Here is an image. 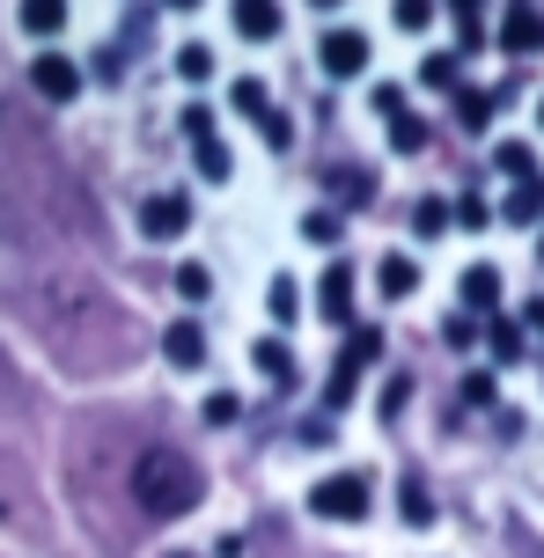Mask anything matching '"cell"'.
I'll return each instance as SVG.
<instances>
[{"mask_svg":"<svg viewBox=\"0 0 544 558\" xmlns=\"http://www.w3.org/2000/svg\"><path fill=\"white\" fill-rule=\"evenodd\" d=\"M206 493L200 463H184V456H170V448H155V456H141L133 463V500L147 507V514H162V522H177V514H192Z\"/></svg>","mask_w":544,"mask_h":558,"instance_id":"6da1fadb","label":"cell"},{"mask_svg":"<svg viewBox=\"0 0 544 558\" xmlns=\"http://www.w3.org/2000/svg\"><path fill=\"white\" fill-rule=\"evenodd\" d=\"M368 507H375V477L361 471V463L324 471L310 485V514H316V522H368Z\"/></svg>","mask_w":544,"mask_h":558,"instance_id":"7a4b0ae2","label":"cell"},{"mask_svg":"<svg viewBox=\"0 0 544 558\" xmlns=\"http://www.w3.org/2000/svg\"><path fill=\"white\" fill-rule=\"evenodd\" d=\"M383 361V324H361V331H346L339 361H331V383H324V418H339L346 404H353V390H361V375Z\"/></svg>","mask_w":544,"mask_h":558,"instance_id":"3957f363","label":"cell"},{"mask_svg":"<svg viewBox=\"0 0 544 558\" xmlns=\"http://www.w3.org/2000/svg\"><path fill=\"white\" fill-rule=\"evenodd\" d=\"M368 59H375V45H368V29H353V23H331L324 45H316V66H324L331 82H361Z\"/></svg>","mask_w":544,"mask_h":558,"instance_id":"277c9868","label":"cell"},{"mask_svg":"<svg viewBox=\"0 0 544 558\" xmlns=\"http://www.w3.org/2000/svg\"><path fill=\"white\" fill-rule=\"evenodd\" d=\"M192 228V192H147L141 198V235L147 243H184Z\"/></svg>","mask_w":544,"mask_h":558,"instance_id":"5b68a950","label":"cell"},{"mask_svg":"<svg viewBox=\"0 0 544 558\" xmlns=\"http://www.w3.org/2000/svg\"><path fill=\"white\" fill-rule=\"evenodd\" d=\"M29 88H37L45 104H74V96H82V59L74 52H37L29 59Z\"/></svg>","mask_w":544,"mask_h":558,"instance_id":"8992f818","label":"cell"},{"mask_svg":"<svg viewBox=\"0 0 544 558\" xmlns=\"http://www.w3.org/2000/svg\"><path fill=\"white\" fill-rule=\"evenodd\" d=\"M500 52H516V59L544 52V8L537 0H508V15H500Z\"/></svg>","mask_w":544,"mask_h":558,"instance_id":"52a82bcc","label":"cell"},{"mask_svg":"<svg viewBox=\"0 0 544 558\" xmlns=\"http://www.w3.org/2000/svg\"><path fill=\"white\" fill-rule=\"evenodd\" d=\"M316 316H324V324H346V316H353V265H346V257H331L324 279H316Z\"/></svg>","mask_w":544,"mask_h":558,"instance_id":"ba28073f","label":"cell"},{"mask_svg":"<svg viewBox=\"0 0 544 558\" xmlns=\"http://www.w3.org/2000/svg\"><path fill=\"white\" fill-rule=\"evenodd\" d=\"M15 23H23V37L52 45L59 29L74 23V0H15Z\"/></svg>","mask_w":544,"mask_h":558,"instance_id":"9c48e42d","label":"cell"},{"mask_svg":"<svg viewBox=\"0 0 544 558\" xmlns=\"http://www.w3.org/2000/svg\"><path fill=\"white\" fill-rule=\"evenodd\" d=\"M251 367H258V383H273V390H294V345L287 338H258L251 345Z\"/></svg>","mask_w":544,"mask_h":558,"instance_id":"30bf717a","label":"cell"},{"mask_svg":"<svg viewBox=\"0 0 544 558\" xmlns=\"http://www.w3.org/2000/svg\"><path fill=\"white\" fill-rule=\"evenodd\" d=\"M162 361L170 367H184V375H200L206 367V331L184 316V324H170V338H162Z\"/></svg>","mask_w":544,"mask_h":558,"instance_id":"8fae6325","label":"cell"},{"mask_svg":"<svg viewBox=\"0 0 544 558\" xmlns=\"http://www.w3.org/2000/svg\"><path fill=\"white\" fill-rule=\"evenodd\" d=\"M375 287H383V302H412V294H420V265H412V251L383 257V265H375Z\"/></svg>","mask_w":544,"mask_h":558,"instance_id":"7c38bea8","label":"cell"},{"mask_svg":"<svg viewBox=\"0 0 544 558\" xmlns=\"http://www.w3.org/2000/svg\"><path fill=\"white\" fill-rule=\"evenodd\" d=\"M235 37L273 45V37H280V0H235Z\"/></svg>","mask_w":544,"mask_h":558,"instance_id":"4fadbf2b","label":"cell"},{"mask_svg":"<svg viewBox=\"0 0 544 558\" xmlns=\"http://www.w3.org/2000/svg\"><path fill=\"white\" fill-rule=\"evenodd\" d=\"M457 287H463V308H471V316H493V308H500V272H493V265H471Z\"/></svg>","mask_w":544,"mask_h":558,"instance_id":"5bb4252c","label":"cell"},{"mask_svg":"<svg viewBox=\"0 0 544 558\" xmlns=\"http://www.w3.org/2000/svg\"><path fill=\"white\" fill-rule=\"evenodd\" d=\"M493 169L516 177V184H537V147H530V140H500V147H493Z\"/></svg>","mask_w":544,"mask_h":558,"instance_id":"9a60e30c","label":"cell"},{"mask_svg":"<svg viewBox=\"0 0 544 558\" xmlns=\"http://www.w3.org/2000/svg\"><path fill=\"white\" fill-rule=\"evenodd\" d=\"M170 287H177V302H184V308H206V302H214V272H206L200 257H184Z\"/></svg>","mask_w":544,"mask_h":558,"instance_id":"2e32d148","label":"cell"},{"mask_svg":"<svg viewBox=\"0 0 544 558\" xmlns=\"http://www.w3.org/2000/svg\"><path fill=\"white\" fill-rule=\"evenodd\" d=\"M493 104H500L493 88H457V125H463V133H486V125H493Z\"/></svg>","mask_w":544,"mask_h":558,"instance_id":"e0dca14e","label":"cell"},{"mask_svg":"<svg viewBox=\"0 0 544 558\" xmlns=\"http://www.w3.org/2000/svg\"><path fill=\"white\" fill-rule=\"evenodd\" d=\"M398 514L412 522V530H427V522H434V493L420 485V477H398Z\"/></svg>","mask_w":544,"mask_h":558,"instance_id":"ac0fdd59","label":"cell"},{"mask_svg":"<svg viewBox=\"0 0 544 558\" xmlns=\"http://www.w3.org/2000/svg\"><path fill=\"white\" fill-rule=\"evenodd\" d=\"M229 104H235L243 118H251V125H258V118L273 111V96H265V82H258V74H235V82H229Z\"/></svg>","mask_w":544,"mask_h":558,"instance_id":"d6986e66","label":"cell"},{"mask_svg":"<svg viewBox=\"0 0 544 558\" xmlns=\"http://www.w3.org/2000/svg\"><path fill=\"white\" fill-rule=\"evenodd\" d=\"M192 162H200L206 184H229V177H235V162H229V147H221V140H192Z\"/></svg>","mask_w":544,"mask_h":558,"instance_id":"ffe728a7","label":"cell"},{"mask_svg":"<svg viewBox=\"0 0 544 558\" xmlns=\"http://www.w3.org/2000/svg\"><path fill=\"white\" fill-rule=\"evenodd\" d=\"M412 235H420V243L449 235V198H420V206H412Z\"/></svg>","mask_w":544,"mask_h":558,"instance_id":"44dd1931","label":"cell"},{"mask_svg":"<svg viewBox=\"0 0 544 558\" xmlns=\"http://www.w3.org/2000/svg\"><path fill=\"white\" fill-rule=\"evenodd\" d=\"M434 15H442V0H390V23H398L404 37H420Z\"/></svg>","mask_w":544,"mask_h":558,"instance_id":"7402d4cb","label":"cell"},{"mask_svg":"<svg viewBox=\"0 0 544 558\" xmlns=\"http://www.w3.org/2000/svg\"><path fill=\"white\" fill-rule=\"evenodd\" d=\"M420 147H427V118L398 111V118H390V155H420Z\"/></svg>","mask_w":544,"mask_h":558,"instance_id":"603a6c76","label":"cell"},{"mask_svg":"<svg viewBox=\"0 0 544 558\" xmlns=\"http://www.w3.org/2000/svg\"><path fill=\"white\" fill-rule=\"evenodd\" d=\"M486 345H493V361H500V367H516L522 353H530V345H522V324H508V316L486 331Z\"/></svg>","mask_w":544,"mask_h":558,"instance_id":"cb8c5ba5","label":"cell"},{"mask_svg":"<svg viewBox=\"0 0 544 558\" xmlns=\"http://www.w3.org/2000/svg\"><path fill=\"white\" fill-rule=\"evenodd\" d=\"M177 82H214V45H177Z\"/></svg>","mask_w":544,"mask_h":558,"instance_id":"d4e9b609","label":"cell"},{"mask_svg":"<svg viewBox=\"0 0 544 558\" xmlns=\"http://www.w3.org/2000/svg\"><path fill=\"white\" fill-rule=\"evenodd\" d=\"M265 308H273V324H294V316H302V287H294V279H273V287H265Z\"/></svg>","mask_w":544,"mask_h":558,"instance_id":"484cf974","label":"cell"},{"mask_svg":"<svg viewBox=\"0 0 544 558\" xmlns=\"http://www.w3.org/2000/svg\"><path fill=\"white\" fill-rule=\"evenodd\" d=\"M457 74H463L457 52H427V59H420V82H427V88H457Z\"/></svg>","mask_w":544,"mask_h":558,"instance_id":"4316f807","label":"cell"},{"mask_svg":"<svg viewBox=\"0 0 544 558\" xmlns=\"http://www.w3.org/2000/svg\"><path fill=\"white\" fill-rule=\"evenodd\" d=\"M302 235H310L316 251H331V243H339V235H346V221H339V214H331V206H316L310 221H302Z\"/></svg>","mask_w":544,"mask_h":558,"instance_id":"83f0119b","label":"cell"},{"mask_svg":"<svg viewBox=\"0 0 544 558\" xmlns=\"http://www.w3.org/2000/svg\"><path fill=\"white\" fill-rule=\"evenodd\" d=\"M258 140L273 147V155H287V147H294V118H287V111H265L258 118Z\"/></svg>","mask_w":544,"mask_h":558,"instance_id":"f1b7e54d","label":"cell"},{"mask_svg":"<svg viewBox=\"0 0 544 558\" xmlns=\"http://www.w3.org/2000/svg\"><path fill=\"white\" fill-rule=\"evenodd\" d=\"M375 198V169H346L339 177V206H368Z\"/></svg>","mask_w":544,"mask_h":558,"instance_id":"f546056e","label":"cell"},{"mask_svg":"<svg viewBox=\"0 0 544 558\" xmlns=\"http://www.w3.org/2000/svg\"><path fill=\"white\" fill-rule=\"evenodd\" d=\"M177 133L184 140H214V104H184V111H177Z\"/></svg>","mask_w":544,"mask_h":558,"instance_id":"4dcf8cb0","label":"cell"},{"mask_svg":"<svg viewBox=\"0 0 544 558\" xmlns=\"http://www.w3.org/2000/svg\"><path fill=\"white\" fill-rule=\"evenodd\" d=\"M537 214H544V184H516V198H508V221H537Z\"/></svg>","mask_w":544,"mask_h":558,"instance_id":"1f68e13d","label":"cell"},{"mask_svg":"<svg viewBox=\"0 0 544 558\" xmlns=\"http://www.w3.org/2000/svg\"><path fill=\"white\" fill-rule=\"evenodd\" d=\"M235 412H243V404H235V390H206V404H200L206 426H235Z\"/></svg>","mask_w":544,"mask_h":558,"instance_id":"d6a6232c","label":"cell"},{"mask_svg":"<svg viewBox=\"0 0 544 558\" xmlns=\"http://www.w3.org/2000/svg\"><path fill=\"white\" fill-rule=\"evenodd\" d=\"M449 221H457V228H486V221H493V206L471 192V198H457V206H449Z\"/></svg>","mask_w":544,"mask_h":558,"instance_id":"836d02e7","label":"cell"},{"mask_svg":"<svg viewBox=\"0 0 544 558\" xmlns=\"http://www.w3.org/2000/svg\"><path fill=\"white\" fill-rule=\"evenodd\" d=\"M404 397H412V375H390V383H383V418H398Z\"/></svg>","mask_w":544,"mask_h":558,"instance_id":"e575fe53","label":"cell"},{"mask_svg":"<svg viewBox=\"0 0 544 558\" xmlns=\"http://www.w3.org/2000/svg\"><path fill=\"white\" fill-rule=\"evenodd\" d=\"M368 104H375L383 118H398V111H404V88H398V82H375V96H368Z\"/></svg>","mask_w":544,"mask_h":558,"instance_id":"d590c367","label":"cell"},{"mask_svg":"<svg viewBox=\"0 0 544 558\" xmlns=\"http://www.w3.org/2000/svg\"><path fill=\"white\" fill-rule=\"evenodd\" d=\"M463 404H479V412H486V404H493V375H463Z\"/></svg>","mask_w":544,"mask_h":558,"instance_id":"8d00e7d4","label":"cell"},{"mask_svg":"<svg viewBox=\"0 0 544 558\" xmlns=\"http://www.w3.org/2000/svg\"><path fill=\"white\" fill-rule=\"evenodd\" d=\"M449 8H457V29H479V8L486 0H449Z\"/></svg>","mask_w":544,"mask_h":558,"instance_id":"74e56055","label":"cell"},{"mask_svg":"<svg viewBox=\"0 0 544 558\" xmlns=\"http://www.w3.org/2000/svg\"><path fill=\"white\" fill-rule=\"evenodd\" d=\"M522 331H537V338H544V294H537V302H522Z\"/></svg>","mask_w":544,"mask_h":558,"instance_id":"f35d334b","label":"cell"},{"mask_svg":"<svg viewBox=\"0 0 544 558\" xmlns=\"http://www.w3.org/2000/svg\"><path fill=\"white\" fill-rule=\"evenodd\" d=\"M162 8H200V0H162Z\"/></svg>","mask_w":544,"mask_h":558,"instance_id":"ab89813d","label":"cell"},{"mask_svg":"<svg viewBox=\"0 0 544 558\" xmlns=\"http://www.w3.org/2000/svg\"><path fill=\"white\" fill-rule=\"evenodd\" d=\"M310 8H346V0H310Z\"/></svg>","mask_w":544,"mask_h":558,"instance_id":"60d3db41","label":"cell"},{"mask_svg":"<svg viewBox=\"0 0 544 558\" xmlns=\"http://www.w3.org/2000/svg\"><path fill=\"white\" fill-rule=\"evenodd\" d=\"M170 558H192V551H170Z\"/></svg>","mask_w":544,"mask_h":558,"instance_id":"b9f144b4","label":"cell"},{"mask_svg":"<svg viewBox=\"0 0 544 558\" xmlns=\"http://www.w3.org/2000/svg\"><path fill=\"white\" fill-rule=\"evenodd\" d=\"M537 125H544V104H537Z\"/></svg>","mask_w":544,"mask_h":558,"instance_id":"7bdbcfd3","label":"cell"},{"mask_svg":"<svg viewBox=\"0 0 544 558\" xmlns=\"http://www.w3.org/2000/svg\"><path fill=\"white\" fill-rule=\"evenodd\" d=\"M537 257H544V235H537Z\"/></svg>","mask_w":544,"mask_h":558,"instance_id":"ee69618b","label":"cell"}]
</instances>
